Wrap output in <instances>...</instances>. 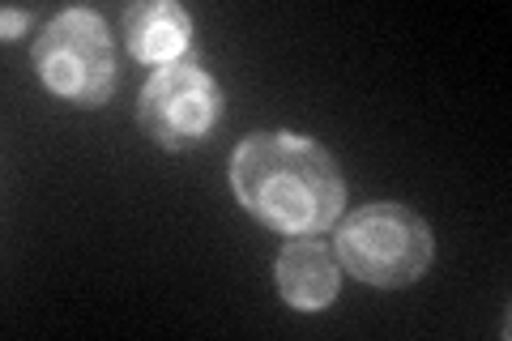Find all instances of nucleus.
I'll use <instances>...</instances> for the list:
<instances>
[{
  "label": "nucleus",
  "mask_w": 512,
  "mask_h": 341,
  "mask_svg": "<svg viewBox=\"0 0 512 341\" xmlns=\"http://www.w3.org/2000/svg\"><path fill=\"white\" fill-rule=\"evenodd\" d=\"M235 201L282 235H320L342 218L346 180L325 145L299 133H256L231 154Z\"/></svg>",
  "instance_id": "obj_1"
},
{
  "label": "nucleus",
  "mask_w": 512,
  "mask_h": 341,
  "mask_svg": "<svg viewBox=\"0 0 512 341\" xmlns=\"http://www.w3.org/2000/svg\"><path fill=\"white\" fill-rule=\"evenodd\" d=\"M333 252L346 273H355L367 286H410L431 269L436 239L431 226L414 214L410 205L397 201H372L359 205L350 218H342Z\"/></svg>",
  "instance_id": "obj_2"
},
{
  "label": "nucleus",
  "mask_w": 512,
  "mask_h": 341,
  "mask_svg": "<svg viewBox=\"0 0 512 341\" xmlns=\"http://www.w3.org/2000/svg\"><path fill=\"white\" fill-rule=\"evenodd\" d=\"M35 73L56 99L73 107H103L116 94V35L94 9H60L35 39Z\"/></svg>",
  "instance_id": "obj_3"
},
{
  "label": "nucleus",
  "mask_w": 512,
  "mask_h": 341,
  "mask_svg": "<svg viewBox=\"0 0 512 341\" xmlns=\"http://www.w3.org/2000/svg\"><path fill=\"white\" fill-rule=\"evenodd\" d=\"M141 133L163 150H192L222 120V90L197 60L154 69L137 99Z\"/></svg>",
  "instance_id": "obj_4"
},
{
  "label": "nucleus",
  "mask_w": 512,
  "mask_h": 341,
  "mask_svg": "<svg viewBox=\"0 0 512 341\" xmlns=\"http://www.w3.org/2000/svg\"><path fill=\"white\" fill-rule=\"evenodd\" d=\"M124 43L141 64L167 69V64H184L192 52V18L175 0H137L120 18Z\"/></svg>",
  "instance_id": "obj_5"
},
{
  "label": "nucleus",
  "mask_w": 512,
  "mask_h": 341,
  "mask_svg": "<svg viewBox=\"0 0 512 341\" xmlns=\"http://www.w3.org/2000/svg\"><path fill=\"white\" fill-rule=\"evenodd\" d=\"M338 282H342V261L329 243L299 235L278 252V290L286 307H295V312L329 307L338 299Z\"/></svg>",
  "instance_id": "obj_6"
},
{
  "label": "nucleus",
  "mask_w": 512,
  "mask_h": 341,
  "mask_svg": "<svg viewBox=\"0 0 512 341\" xmlns=\"http://www.w3.org/2000/svg\"><path fill=\"white\" fill-rule=\"evenodd\" d=\"M26 13H18V9H5V39H18L22 30H26Z\"/></svg>",
  "instance_id": "obj_7"
}]
</instances>
